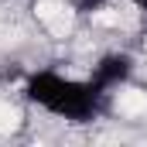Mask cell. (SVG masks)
<instances>
[{
    "instance_id": "obj_2",
    "label": "cell",
    "mask_w": 147,
    "mask_h": 147,
    "mask_svg": "<svg viewBox=\"0 0 147 147\" xmlns=\"http://www.w3.org/2000/svg\"><path fill=\"white\" fill-rule=\"evenodd\" d=\"M130 72H134V62H130L127 55H106V58L92 69V79H89V82H92L99 92H106V89H113V86L127 82Z\"/></svg>"
},
{
    "instance_id": "obj_3",
    "label": "cell",
    "mask_w": 147,
    "mask_h": 147,
    "mask_svg": "<svg viewBox=\"0 0 147 147\" xmlns=\"http://www.w3.org/2000/svg\"><path fill=\"white\" fill-rule=\"evenodd\" d=\"M99 3H106V0H75V7H79V14H89V10H96Z\"/></svg>"
},
{
    "instance_id": "obj_4",
    "label": "cell",
    "mask_w": 147,
    "mask_h": 147,
    "mask_svg": "<svg viewBox=\"0 0 147 147\" xmlns=\"http://www.w3.org/2000/svg\"><path fill=\"white\" fill-rule=\"evenodd\" d=\"M137 10H140V17H144V24H147V0H137Z\"/></svg>"
},
{
    "instance_id": "obj_1",
    "label": "cell",
    "mask_w": 147,
    "mask_h": 147,
    "mask_svg": "<svg viewBox=\"0 0 147 147\" xmlns=\"http://www.w3.org/2000/svg\"><path fill=\"white\" fill-rule=\"evenodd\" d=\"M24 92L31 103L45 106L55 116H65V120H89L103 99V92L92 82H75V79H65L58 72H34L28 79Z\"/></svg>"
}]
</instances>
